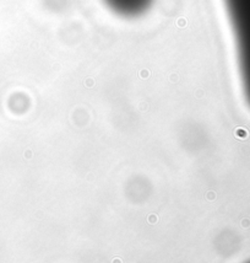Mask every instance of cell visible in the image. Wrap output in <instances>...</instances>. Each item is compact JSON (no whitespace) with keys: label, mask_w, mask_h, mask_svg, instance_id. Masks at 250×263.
Segmentation results:
<instances>
[{"label":"cell","mask_w":250,"mask_h":263,"mask_svg":"<svg viewBox=\"0 0 250 263\" xmlns=\"http://www.w3.org/2000/svg\"><path fill=\"white\" fill-rule=\"evenodd\" d=\"M235 37L244 92L250 105V0H224Z\"/></svg>","instance_id":"1"},{"label":"cell","mask_w":250,"mask_h":263,"mask_svg":"<svg viewBox=\"0 0 250 263\" xmlns=\"http://www.w3.org/2000/svg\"><path fill=\"white\" fill-rule=\"evenodd\" d=\"M107 5L124 16H136L144 12L153 0H104Z\"/></svg>","instance_id":"2"}]
</instances>
